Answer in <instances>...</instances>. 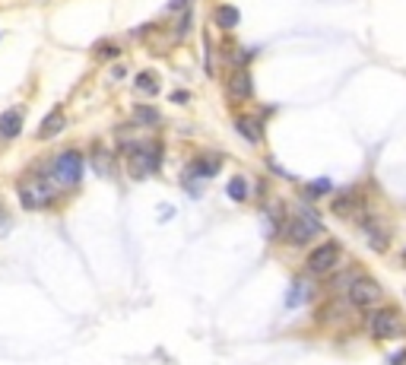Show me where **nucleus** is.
Here are the masks:
<instances>
[{"mask_svg":"<svg viewBox=\"0 0 406 365\" xmlns=\"http://www.w3.org/2000/svg\"><path fill=\"white\" fill-rule=\"evenodd\" d=\"M51 200H54V184H51V178H45L42 172L25 175L23 181H19V203H23L25 210L48 207Z\"/></svg>","mask_w":406,"mask_h":365,"instance_id":"nucleus-1","label":"nucleus"},{"mask_svg":"<svg viewBox=\"0 0 406 365\" xmlns=\"http://www.w3.org/2000/svg\"><path fill=\"white\" fill-rule=\"evenodd\" d=\"M368 331H372L374 340H394V337L406 333V318L397 308H378L368 315Z\"/></svg>","mask_w":406,"mask_h":365,"instance_id":"nucleus-2","label":"nucleus"},{"mask_svg":"<svg viewBox=\"0 0 406 365\" xmlns=\"http://www.w3.org/2000/svg\"><path fill=\"white\" fill-rule=\"evenodd\" d=\"M127 166L137 178H146V175L159 172L162 166V143H137L127 150Z\"/></svg>","mask_w":406,"mask_h":365,"instance_id":"nucleus-3","label":"nucleus"},{"mask_svg":"<svg viewBox=\"0 0 406 365\" xmlns=\"http://www.w3.org/2000/svg\"><path fill=\"white\" fill-rule=\"evenodd\" d=\"M51 178H54L58 184H64V188L76 184L80 178H83V156H80L76 150L60 153V156L54 159V166H51Z\"/></svg>","mask_w":406,"mask_h":365,"instance_id":"nucleus-4","label":"nucleus"},{"mask_svg":"<svg viewBox=\"0 0 406 365\" xmlns=\"http://www.w3.org/2000/svg\"><path fill=\"white\" fill-rule=\"evenodd\" d=\"M384 299V289L381 283L372 280V276H356V280L349 283V302L356 308H372Z\"/></svg>","mask_w":406,"mask_h":365,"instance_id":"nucleus-5","label":"nucleus"},{"mask_svg":"<svg viewBox=\"0 0 406 365\" xmlns=\"http://www.w3.org/2000/svg\"><path fill=\"white\" fill-rule=\"evenodd\" d=\"M317 232H321V219H317L315 213L292 216L289 225H286V239H289L292 245H308V241L315 239Z\"/></svg>","mask_w":406,"mask_h":365,"instance_id":"nucleus-6","label":"nucleus"},{"mask_svg":"<svg viewBox=\"0 0 406 365\" xmlns=\"http://www.w3.org/2000/svg\"><path fill=\"white\" fill-rule=\"evenodd\" d=\"M340 261V245L337 241H324L321 248H315L305 261V270L308 274H330L333 267Z\"/></svg>","mask_w":406,"mask_h":365,"instance_id":"nucleus-7","label":"nucleus"},{"mask_svg":"<svg viewBox=\"0 0 406 365\" xmlns=\"http://www.w3.org/2000/svg\"><path fill=\"white\" fill-rule=\"evenodd\" d=\"M225 89H229V96L238 102L251 99L254 96V83H251V74L245 70V67H235L232 74H229V83H225Z\"/></svg>","mask_w":406,"mask_h":365,"instance_id":"nucleus-8","label":"nucleus"},{"mask_svg":"<svg viewBox=\"0 0 406 365\" xmlns=\"http://www.w3.org/2000/svg\"><path fill=\"white\" fill-rule=\"evenodd\" d=\"M235 131H238L248 143H260V140H264V127H260V118L238 115V118H235Z\"/></svg>","mask_w":406,"mask_h":365,"instance_id":"nucleus-9","label":"nucleus"},{"mask_svg":"<svg viewBox=\"0 0 406 365\" xmlns=\"http://www.w3.org/2000/svg\"><path fill=\"white\" fill-rule=\"evenodd\" d=\"M19 131H23V111L19 108L3 111L0 115V140H13V137H19Z\"/></svg>","mask_w":406,"mask_h":365,"instance_id":"nucleus-10","label":"nucleus"},{"mask_svg":"<svg viewBox=\"0 0 406 365\" xmlns=\"http://www.w3.org/2000/svg\"><path fill=\"white\" fill-rule=\"evenodd\" d=\"M64 111H60V108H54V111H51L48 118H45V124L38 127V137H42V140H48V137H54V133H60L64 131Z\"/></svg>","mask_w":406,"mask_h":365,"instance_id":"nucleus-11","label":"nucleus"},{"mask_svg":"<svg viewBox=\"0 0 406 365\" xmlns=\"http://www.w3.org/2000/svg\"><path fill=\"white\" fill-rule=\"evenodd\" d=\"M238 16H241L238 10L223 3V7L216 10V25H219V29H235V25H238Z\"/></svg>","mask_w":406,"mask_h":365,"instance_id":"nucleus-12","label":"nucleus"},{"mask_svg":"<svg viewBox=\"0 0 406 365\" xmlns=\"http://www.w3.org/2000/svg\"><path fill=\"white\" fill-rule=\"evenodd\" d=\"M219 172V156H207V159H197L191 166V175H200V178H213Z\"/></svg>","mask_w":406,"mask_h":365,"instance_id":"nucleus-13","label":"nucleus"},{"mask_svg":"<svg viewBox=\"0 0 406 365\" xmlns=\"http://www.w3.org/2000/svg\"><path fill=\"white\" fill-rule=\"evenodd\" d=\"M137 89H140L143 96H159V76L150 74V70L137 74Z\"/></svg>","mask_w":406,"mask_h":365,"instance_id":"nucleus-14","label":"nucleus"},{"mask_svg":"<svg viewBox=\"0 0 406 365\" xmlns=\"http://www.w3.org/2000/svg\"><path fill=\"white\" fill-rule=\"evenodd\" d=\"M92 166H95V172L99 175H111L115 172V159H111V153L108 150H95L92 153Z\"/></svg>","mask_w":406,"mask_h":365,"instance_id":"nucleus-15","label":"nucleus"},{"mask_svg":"<svg viewBox=\"0 0 406 365\" xmlns=\"http://www.w3.org/2000/svg\"><path fill=\"white\" fill-rule=\"evenodd\" d=\"M225 194H229V197L232 200H248V181H245V178H241V175H235L232 181H229V188H225Z\"/></svg>","mask_w":406,"mask_h":365,"instance_id":"nucleus-16","label":"nucleus"},{"mask_svg":"<svg viewBox=\"0 0 406 365\" xmlns=\"http://www.w3.org/2000/svg\"><path fill=\"white\" fill-rule=\"evenodd\" d=\"M133 121L137 124H159V111L153 105H137L133 108Z\"/></svg>","mask_w":406,"mask_h":365,"instance_id":"nucleus-17","label":"nucleus"},{"mask_svg":"<svg viewBox=\"0 0 406 365\" xmlns=\"http://www.w3.org/2000/svg\"><path fill=\"white\" fill-rule=\"evenodd\" d=\"M356 197H340V200H333V213L337 216H352L356 213Z\"/></svg>","mask_w":406,"mask_h":365,"instance_id":"nucleus-18","label":"nucleus"},{"mask_svg":"<svg viewBox=\"0 0 406 365\" xmlns=\"http://www.w3.org/2000/svg\"><path fill=\"white\" fill-rule=\"evenodd\" d=\"M305 299H308V286H302V283H299V286H295V289L289 292V308L302 305V302H305Z\"/></svg>","mask_w":406,"mask_h":365,"instance_id":"nucleus-19","label":"nucleus"},{"mask_svg":"<svg viewBox=\"0 0 406 365\" xmlns=\"http://www.w3.org/2000/svg\"><path fill=\"white\" fill-rule=\"evenodd\" d=\"M324 191H330V181H327V178H321V181H315V184H308V194H324Z\"/></svg>","mask_w":406,"mask_h":365,"instance_id":"nucleus-20","label":"nucleus"},{"mask_svg":"<svg viewBox=\"0 0 406 365\" xmlns=\"http://www.w3.org/2000/svg\"><path fill=\"white\" fill-rule=\"evenodd\" d=\"M0 223H7V210H3V203H0Z\"/></svg>","mask_w":406,"mask_h":365,"instance_id":"nucleus-21","label":"nucleus"},{"mask_svg":"<svg viewBox=\"0 0 406 365\" xmlns=\"http://www.w3.org/2000/svg\"><path fill=\"white\" fill-rule=\"evenodd\" d=\"M403 264H406V251H403Z\"/></svg>","mask_w":406,"mask_h":365,"instance_id":"nucleus-22","label":"nucleus"}]
</instances>
